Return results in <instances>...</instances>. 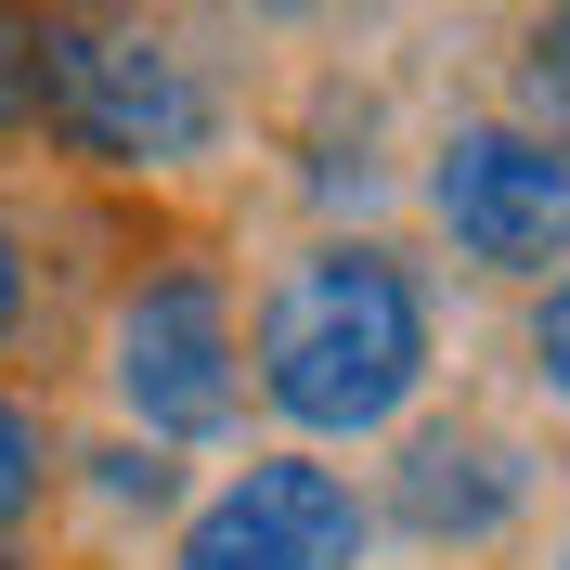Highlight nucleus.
<instances>
[{"label":"nucleus","mask_w":570,"mask_h":570,"mask_svg":"<svg viewBox=\"0 0 570 570\" xmlns=\"http://www.w3.org/2000/svg\"><path fill=\"white\" fill-rule=\"evenodd\" d=\"M91 480H105V505H142V519H169V505H181V454H156V441H105Z\"/></svg>","instance_id":"9"},{"label":"nucleus","mask_w":570,"mask_h":570,"mask_svg":"<svg viewBox=\"0 0 570 570\" xmlns=\"http://www.w3.org/2000/svg\"><path fill=\"white\" fill-rule=\"evenodd\" d=\"M519 130L570 156V13H544L532 52H519Z\"/></svg>","instance_id":"8"},{"label":"nucleus","mask_w":570,"mask_h":570,"mask_svg":"<svg viewBox=\"0 0 570 570\" xmlns=\"http://www.w3.org/2000/svg\"><path fill=\"white\" fill-rule=\"evenodd\" d=\"M39 505H52V428L0 390V558H13V532H27Z\"/></svg>","instance_id":"7"},{"label":"nucleus","mask_w":570,"mask_h":570,"mask_svg":"<svg viewBox=\"0 0 570 570\" xmlns=\"http://www.w3.org/2000/svg\"><path fill=\"white\" fill-rule=\"evenodd\" d=\"M428 220L466 273L493 285H558L570 259V156L532 142L519 117H466L428 142Z\"/></svg>","instance_id":"4"},{"label":"nucleus","mask_w":570,"mask_h":570,"mask_svg":"<svg viewBox=\"0 0 570 570\" xmlns=\"http://www.w3.org/2000/svg\"><path fill=\"white\" fill-rule=\"evenodd\" d=\"M105 390L130 415V441H156V454H195V441H234L247 428V324H234L220 259H142L117 285Z\"/></svg>","instance_id":"3"},{"label":"nucleus","mask_w":570,"mask_h":570,"mask_svg":"<svg viewBox=\"0 0 570 570\" xmlns=\"http://www.w3.org/2000/svg\"><path fill=\"white\" fill-rule=\"evenodd\" d=\"M39 130V13H0V142Z\"/></svg>","instance_id":"10"},{"label":"nucleus","mask_w":570,"mask_h":570,"mask_svg":"<svg viewBox=\"0 0 570 570\" xmlns=\"http://www.w3.org/2000/svg\"><path fill=\"white\" fill-rule=\"evenodd\" d=\"M428 363H441V298L390 234H312L259 285L247 324V390L312 441H376V428L415 415Z\"/></svg>","instance_id":"1"},{"label":"nucleus","mask_w":570,"mask_h":570,"mask_svg":"<svg viewBox=\"0 0 570 570\" xmlns=\"http://www.w3.org/2000/svg\"><path fill=\"white\" fill-rule=\"evenodd\" d=\"M544 570H570V532H558V558H544Z\"/></svg>","instance_id":"13"},{"label":"nucleus","mask_w":570,"mask_h":570,"mask_svg":"<svg viewBox=\"0 0 570 570\" xmlns=\"http://www.w3.org/2000/svg\"><path fill=\"white\" fill-rule=\"evenodd\" d=\"M27 312H39V273H27V234L0 220V363H13V337H27Z\"/></svg>","instance_id":"12"},{"label":"nucleus","mask_w":570,"mask_h":570,"mask_svg":"<svg viewBox=\"0 0 570 570\" xmlns=\"http://www.w3.org/2000/svg\"><path fill=\"white\" fill-rule=\"evenodd\" d=\"M532 390H544V402L570 415V273H558V285L532 298Z\"/></svg>","instance_id":"11"},{"label":"nucleus","mask_w":570,"mask_h":570,"mask_svg":"<svg viewBox=\"0 0 570 570\" xmlns=\"http://www.w3.org/2000/svg\"><path fill=\"white\" fill-rule=\"evenodd\" d=\"M39 130L78 169L169 181L195 156H220V78L130 13H39Z\"/></svg>","instance_id":"2"},{"label":"nucleus","mask_w":570,"mask_h":570,"mask_svg":"<svg viewBox=\"0 0 570 570\" xmlns=\"http://www.w3.org/2000/svg\"><path fill=\"white\" fill-rule=\"evenodd\" d=\"M363 532H376V505L351 493V466L285 441V454H247L181 519L169 570H363Z\"/></svg>","instance_id":"5"},{"label":"nucleus","mask_w":570,"mask_h":570,"mask_svg":"<svg viewBox=\"0 0 570 570\" xmlns=\"http://www.w3.org/2000/svg\"><path fill=\"white\" fill-rule=\"evenodd\" d=\"M0 570H39V558H0Z\"/></svg>","instance_id":"14"},{"label":"nucleus","mask_w":570,"mask_h":570,"mask_svg":"<svg viewBox=\"0 0 570 570\" xmlns=\"http://www.w3.org/2000/svg\"><path fill=\"white\" fill-rule=\"evenodd\" d=\"M532 480L544 466L519 454L505 428L428 415V428H402V454H390V519L415 544H505L519 519H532Z\"/></svg>","instance_id":"6"}]
</instances>
